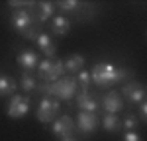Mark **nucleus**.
I'll use <instances>...</instances> for the list:
<instances>
[{
	"instance_id": "obj_1",
	"label": "nucleus",
	"mask_w": 147,
	"mask_h": 141,
	"mask_svg": "<svg viewBox=\"0 0 147 141\" xmlns=\"http://www.w3.org/2000/svg\"><path fill=\"white\" fill-rule=\"evenodd\" d=\"M35 88L37 92L43 94V98H57V100H73L79 94L75 77H61L55 82H43V84H37Z\"/></svg>"
},
{
	"instance_id": "obj_2",
	"label": "nucleus",
	"mask_w": 147,
	"mask_h": 141,
	"mask_svg": "<svg viewBox=\"0 0 147 141\" xmlns=\"http://www.w3.org/2000/svg\"><path fill=\"white\" fill-rule=\"evenodd\" d=\"M127 77H129V70L127 69H118V67H114L110 63H98L90 70V81L96 86H102V88L112 86L116 82H122Z\"/></svg>"
},
{
	"instance_id": "obj_3",
	"label": "nucleus",
	"mask_w": 147,
	"mask_h": 141,
	"mask_svg": "<svg viewBox=\"0 0 147 141\" xmlns=\"http://www.w3.org/2000/svg\"><path fill=\"white\" fill-rule=\"evenodd\" d=\"M63 75H65V67H63V61L61 59H43L37 65V77L41 81L55 82Z\"/></svg>"
},
{
	"instance_id": "obj_4",
	"label": "nucleus",
	"mask_w": 147,
	"mask_h": 141,
	"mask_svg": "<svg viewBox=\"0 0 147 141\" xmlns=\"http://www.w3.org/2000/svg\"><path fill=\"white\" fill-rule=\"evenodd\" d=\"M59 108H61V102L57 100V98H43L39 106H37V120L41 122V124H49V122H53V117H57L59 114Z\"/></svg>"
},
{
	"instance_id": "obj_5",
	"label": "nucleus",
	"mask_w": 147,
	"mask_h": 141,
	"mask_svg": "<svg viewBox=\"0 0 147 141\" xmlns=\"http://www.w3.org/2000/svg\"><path fill=\"white\" fill-rule=\"evenodd\" d=\"M10 20H12V26H14V30H18L20 34H26L30 28H34L35 22H34V18H32V14L26 10H20V8H14L12 10V16H10Z\"/></svg>"
},
{
	"instance_id": "obj_6",
	"label": "nucleus",
	"mask_w": 147,
	"mask_h": 141,
	"mask_svg": "<svg viewBox=\"0 0 147 141\" xmlns=\"http://www.w3.org/2000/svg\"><path fill=\"white\" fill-rule=\"evenodd\" d=\"M75 120L71 116H61L57 117L51 126V133L55 135L57 139H65V137H73V131H75Z\"/></svg>"
},
{
	"instance_id": "obj_7",
	"label": "nucleus",
	"mask_w": 147,
	"mask_h": 141,
	"mask_svg": "<svg viewBox=\"0 0 147 141\" xmlns=\"http://www.w3.org/2000/svg\"><path fill=\"white\" fill-rule=\"evenodd\" d=\"M28 110H30V98L22 96V94H14L8 104V116L14 120H20L28 114Z\"/></svg>"
},
{
	"instance_id": "obj_8",
	"label": "nucleus",
	"mask_w": 147,
	"mask_h": 141,
	"mask_svg": "<svg viewBox=\"0 0 147 141\" xmlns=\"http://www.w3.org/2000/svg\"><path fill=\"white\" fill-rule=\"evenodd\" d=\"M75 128L79 129L80 133H84V135H90L92 131L98 128V116L90 114V112H79L77 122H75Z\"/></svg>"
},
{
	"instance_id": "obj_9",
	"label": "nucleus",
	"mask_w": 147,
	"mask_h": 141,
	"mask_svg": "<svg viewBox=\"0 0 147 141\" xmlns=\"http://www.w3.org/2000/svg\"><path fill=\"white\" fill-rule=\"evenodd\" d=\"M122 94L127 98V102L131 104H141L145 102V88L139 82H127L122 86Z\"/></svg>"
},
{
	"instance_id": "obj_10",
	"label": "nucleus",
	"mask_w": 147,
	"mask_h": 141,
	"mask_svg": "<svg viewBox=\"0 0 147 141\" xmlns=\"http://www.w3.org/2000/svg\"><path fill=\"white\" fill-rule=\"evenodd\" d=\"M102 108H104L106 114H118V112H122L124 110V98H122V94L116 92V90L108 92L102 98Z\"/></svg>"
},
{
	"instance_id": "obj_11",
	"label": "nucleus",
	"mask_w": 147,
	"mask_h": 141,
	"mask_svg": "<svg viewBox=\"0 0 147 141\" xmlns=\"http://www.w3.org/2000/svg\"><path fill=\"white\" fill-rule=\"evenodd\" d=\"M16 61H18V65H20L24 70H28V73H32V70L39 65L37 53L32 51V49H24V51H20V53L16 55Z\"/></svg>"
},
{
	"instance_id": "obj_12",
	"label": "nucleus",
	"mask_w": 147,
	"mask_h": 141,
	"mask_svg": "<svg viewBox=\"0 0 147 141\" xmlns=\"http://www.w3.org/2000/svg\"><path fill=\"white\" fill-rule=\"evenodd\" d=\"M75 100H77V106H79L80 112H90V114H96V110H98V100H96L90 92L77 94V96H75Z\"/></svg>"
},
{
	"instance_id": "obj_13",
	"label": "nucleus",
	"mask_w": 147,
	"mask_h": 141,
	"mask_svg": "<svg viewBox=\"0 0 147 141\" xmlns=\"http://www.w3.org/2000/svg\"><path fill=\"white\" fill-rule=\"evenodd\" d=\"M35 43H37L39 51H41V53H43L47 59H51L53 55H55L57 45H55V41H53V39H51L47 34H37V37H35Z\"/></svg>"
},
{
	"instance_id": "obj_14",
	"label": "nucleus",
	"mask_w": 147,
	"mask_h": 141,
	"mask_svg": "<svg viewBox=\"0 0 147 141\" xmlns=\"http://www.w3.org/2000/svg\"><path fill=\"white\" fill-rule=\"evenodd\" d=\"M18 88V82L14 81L8 75H2L0 73V98H6V96H14Z\"/></svg>"
},
{
	"instance_id": "obj_15",
	"label": "nucleus",
	"mask_w": 147,
	"mask_h": 141,
	"mask_svg": "<svg viewBox=\"0 0 147 141\" xmlns=\"http://www.w3.org/2000/svg\"><path fill=\"white\" fill-rule=\"evenodd\" d=\"M69 30H71V22L65 16H55L51 20V32L55 35H67Z\"/></svg>"
},
{
	"instance_id": "obj_16",
	"label": "nucleus",
	"mask_w": 147,
	"mask_h": 141,
	"mask_svg": "<svg viewBox=\"0 0 147 141\" xmlns=\"http://www.w3.org/2000/svg\"><path fill=\"white\" fill-rule=\"evenodd\" d=\"M63 67H65V73H80L84 69V57L82 55H71L67 61H63Z\"/></svg>"
},
{
	"instance_id": "obj_17",
	"label": "nucleus",
	"mask_w": 147,
	"mask_h": 141,
	"mask_svg": "<svg viewBox=\"0 0 147 141\" xmlns=\"http://www.w3.org/2000/svg\"><path fill=\"white\" fill-rule=\"evenodd\" d=\"M102 128L106 131H110V133H116V131L122 129V122L116 114H104L102 116Z\"/></svg>"
},
{
	"instance_id": "obj_18",
	"label": "nucleus",
	"mask_w": 147,
	"mask_h": 141,
	"mask_svg": "<svg viewBox=\"0 0 147 141\" xmlns=\"http://www.w3.org/2000/svg\"><path fill=\"white\" fill-rule=\"evenodd\" d=\"M37 12H39V22H47L49 18H53V10L55 4L53 2H37Z\"/></svg>"
},
{
	"instance_id": "obj_19",
	"label": "nucleus",
	"mask_w": 147,
	"mask_h": 141,
	"mask_svg": "<svg viewBox=\"0 0 147 141\" xmlns=\"http://www.w3.org/2000/svg\"><path fill=\"white\" fill-rule=\"evenodd\" d=\"M20 84H22V88L26 90V92H30V90H35V86H37V79L34 77V73L24 70L22 79H20Z\"/></svg>"
},
{
	"instance_id": "obj_20",
	"label": "nucleus",
	"mask_w": 147,
	"mask_h": 141,
	"mask_svg": "<svg viewBox=\"0 0 147 141\" xmlns=\"http://www.w3.org/2000/svg\"><path fill=\"white\" fill-rule=\"evenodd\" d=\"M90 73L88 70H80L77 73V86L80 88V92H88V86H90Z\"/></svg>"
},
{
	"instance_id": "obj_21",
	"label": "nucleus",
	"mask_w": 147,
	"mask_h": 141,
	"mask_svg": "<svg viewBox=\"0 0 147 141\" xmlns=\"http://www.w3.org/2000/svg\"><path fill=\"white\" fill-rule=\"evenodd\" d=\"M137 126H139V120L134 114H127L124 117V122H122V128H125V131H136Z\"/></svg>"
},
{
	"instance_id": "obj_22",
	"label": "nucleus",
	"mask_w": 147,
	"mask_h": 141,
	"mask_svg": "<svg viewBox=\"0 0 147 141\" xmlns=\"http://www.w3.org/2000/svg\"><path fill=\"white\" fill-rule=\"evenodd\" d=\"M82 6L80 2H77V0H63V2H59V8L63 12H77Z\"/></svg>"
},
{
	"instance_id": "obj_23",
	"label": "nucleus",
	"mask_w": 147,
	"mask_h": 141,
	"mask_svg": "<svg viewBox=\"0 0 147 141\" xmlns=\"http://www.w3.org/2000/svg\"><path fill=\"white\" fill-rule=\"evenodd\" d=\"M137 120L139 122H147V102H141L139 104V114H137Z\"/></svg>"
},
{
	"instance_id": "obj_24",
	"label": "nucleus",
	"mask_w": 147,
	"mask_h": 141,
	"mask_svg": "<svg viewBox=\"0 0 147 141\" xmlns=\"http://www.w3.org/2000/svg\"><path fill=\"white\" fill-rule=\"evenodd\" d=\"M122 141H141V137H139V133H136V131H125Z\"/></svg>"
},
{
	"instance_id": "obj_25",
	"label": "nucleus",
	"mask_w": 147,
	"mask_h": 141,
	"mask_svg": "<svg viewBox=\"0 0 147 141\" xmlns=\"http://www.w3.org/2000/svg\"><path fill=\"white\" fill-rule=\"evenodd\" d=\"M59 141H77V139H73V137H65V139H59Z\"/></svg>"
}]
</instances>
